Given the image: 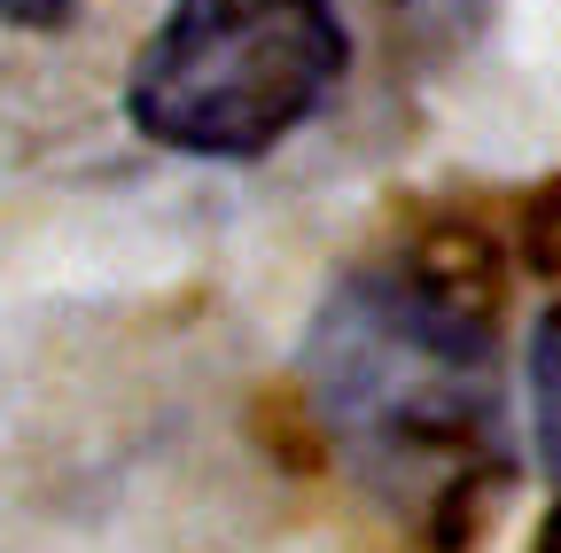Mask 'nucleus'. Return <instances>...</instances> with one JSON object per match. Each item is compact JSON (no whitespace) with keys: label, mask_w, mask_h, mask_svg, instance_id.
<instances>
[{"label":"nucleus","mask_w":561,"mask_h":553,"mask_svg":"<svg viewBox=\"0 0 561 553\" xmlns=\"http://www.w3.org/2000/svg\"><path fill=\"white\" fill-rule=\"evenodd\" d=\"M305 398L335 460L421 530L468 522L507 468L500 335L453 265L382 257L343 273L305 327Z\"/></svg>","instance_id":"f257e3e1"},{"label":"nucleus","mask_w":561,"mask_h":553,"mask_svg":"<svg viewBox=\"0 0 561 553\" xmlns=\"http://www.w3.org/2000/svg\"><path fill=\"white\" fill-rule=\"evenodd\" d=\"M351 62L335 0H172L125 79V117L172 157H273Z\"/></svg>","instance_id":"f03ea898"},{"label":"nucleus","mask_w":561,"mask_h":553,"mask_svg":"<svg viewBox=\"0 0 561 553\" xmlns=\"http://www.w3.org/2000/svg\"><path fill=\"white\" fill-rule=\"evenodd\" d=\"M530 437H538L546 475L561 483V304L538 312L530 327Z\"/></svg>","instance_id":"7ed1b4c3"},{"label":"nucleus","mask_w":561,"mask_h":553,"mask_svg":"<svg viewBox=\"0 0 561 553\" xmlns=\"http://www.w3.org/2000/svg\"><path fill=\"white\" fill-rule=\"evenodd\" d=\"M523 257H530L538 281L561 289V180H546L530 195V211H523Z\"/></svg>","instance_id":"20e7f679"},{"label":"nucleus","mask_w":561,"mask_h":553,"mask_svg":"<svg viewBox=\"0 0 561 553\" xmlns=\"http://www.w3.org/2000/svg\"><path fill=\"white\" fill-rule=\"evenodd\" d=\"M79 0H0V24H16V32H55Z\"/></svg>","instance_id":"39448f33"},{"label":"nucleus","mask_w":561,"mask_h":553,"mask_svg":"<svg viewBox=\"0 0 561 553\" xmlns=\"http://www.w3.org/2000/svg\"><path fill=\"white\" fill-rule=\"evenodd\" d=\"M530 553H561V507L546 515V530H538V545H530Z\"/></svg>","instance_id":"423d86ee"}]
</instances>
